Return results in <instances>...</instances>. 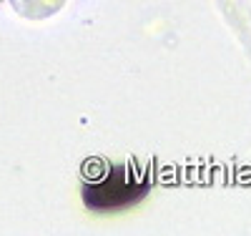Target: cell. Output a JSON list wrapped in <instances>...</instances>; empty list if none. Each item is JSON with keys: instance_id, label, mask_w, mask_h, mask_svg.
<instances>
[{"instance_id": "1", "label": "cell", "mask_w": 251, "mask_h": 236, "mask_svg": "<svg viewBox=\"0 0 251 236\" xmlns=\"http://www.w3.org/2000/svg\"><path fill=\"white\" fill-rule=\"evenodd\" d=\"M151 188V176L136 171L133 166H111L103 174L86 179L83 184V201L98 213L121 211L138 204Z\"/></svg>"}]
</instances>
